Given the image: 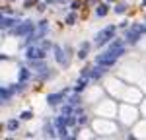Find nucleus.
<instances>
[{
  "label": "nucleus",
  "mask_w": 146,
  "mask_h": 140,
  "mask_svg": "<svg viewBox=\"0 0 146 140\" xmlns=\"http://www.w3.org/2000/svg\"><path fill=\"white\" fill-rule=\"evenodd\" d=\"M115 31H117L115 25H107V27H103L100 33L96 35V45L103 47V45H107V43H111V39H115Z\"/></svg>",
  "instance_id": "1"
},
{
  "label": "nucleus",
  "mask_w": 146,
  "mask_h": 140,
  "mask_svg": "<svg viewBox=\"0 0 146 140\" xmlns=\"http://www.w3.org/2000/svg\"><path fill=\"white\" fill-rule=\"evenodd\" d=\"M47 33V22L43 20V22H39L37 25H35V29L31 31V33L27 35V39H25V45L29 47V45H35L39 39H43Z\"/></svg>",
  "instance_id": "2"
},
{
  "label": "nucleus",
  "mask_w": 146,
  "mask_h": 140,
  "mask_svg": "<svg viewBox=\"0 0 146 140\" xmlns=\"http://www.w3.org/2000/svg\"><path fill=\"white\" fill-rule=\"evenodd\" d=\"M33 29H35V23L31 22V20H25V22H20L14 27V35H18V37H27Z\"/></svg>",
  "instance_id": "3"
},
{
  "label": "nucleus",
  "mask_w": 146,
  "mask_h": 140,
  "mask_svg": "<svg viewBox=\"0 0 146 140\" xmlns=\"http://www.w3.org/2000/svg\"><path fill=\"white\" fill-rule=\"evenodd\" d=\"M47 51L43 47H37V45H29L27 47V51H25V57L27 60H35V58H45Z\"/></svg>",
  "instance_id": "4"
},
{
  "label": "nucleus",
  "mask_w": 146,
  "mask_h": 140,
  "mask_svg": "<svg viewBox=\"0 0 146 140\" xmlns=\"http://www.w3.org/2000/svg\"><path fill=\"white\" fill-rule=\"evenodd\" d=\"M140 37H142V35L138 33L135 27H129V29H125V37H123V39H125L127 45H136Z\"/></svg>",
  "instance_id": "5"
},
{
  "label": "nucleus",
  "mask_w": 146,
  "mask_h": 140,
  "mask_svg": "<svg viewBox=\"0 0 146 140\" xmlns=\"http://www.w3.org/2000/svg\"><path fill=\"white\" fill-rule=\"evenodd\" d=\"M115 60H117V58L113 57V55L105 53V55H100V57H96V64H100V66H103V68H111L113 64H115Z\"/></svg>",
  "instance_id": "6"
},
{
  "label": "nucleus",
  "mask_w": 146,
  "mask_h": 140,
  "mask_svg": "<svg viewBox=\"0 0 146 140\" xmlns=\"http://www.w3.org/2000/svg\"><path fill=\"white\" fill-rule=\"evenodd\" d=\"M53 49H55V58H56V62H58L60 66H68V58H66V55H64V51H62V47L55 45Z\"/></svg>",
  "instance_id": "7"
},
{
  "label": "nucleus",
  "mask_w": 146,
  "mask_h": 140,
  "mask_svg": "<svg viewBox=\"0 0 146 140\" xmlns=\"http://www.w3.org/2000/svg\"><path fill=\"white\" fill-rule=\"evenodd\" d=\"M18 20L16 18H10V16H2V20H0V27L2 29H12V27H16L18 25Z\"/></svg>",
  "instance_id": "8"
},
{
  "label": "nucleus",
  "mask_w": 146,
  "mask_h": 140,
  "mask_svg": "<svg viewBox=\"0 0 146 140\" xmlns=\"http://www.w3.org/2000/svg\"><path fill=\"white\" fill-rule=\"evenodd\" d=\"M64 97H66V90H64V92H58V93H49V95H47V103L56 105L58 101H62Z\"/></svg>",
  "instance_id": "9"
},
{
  "label": "nucleus",
  "mask_w": 146,
  "mask_h": 140,
  "mask_svg": "<svg viewBox=\"0 0 146 140\" xmlns=\"http://www.w3.org/2000/svg\"><path fill=\"white\" fill-rule=\"evenodd\" d=\"M107 68H103V66H100V64H96L94 68H90V72H88V78H92V80H98V78H101V74L105 72Z\"/></svg>",
  "instance_id": "10"
},
{
  "label": "nucleus",
  "mask_w": 146,
  "mask_h": 140,
  "mask_svg": "<svg viewBox=\"0 0 146 140\" xmlns=\"http://www.w3.org/2000/svg\"><path fill=\"white\" fill-rule=\"evenodd\" d=\"M29 64H31V68L35 72H41V70H45V62H43V58H35V60H29Z\"/></svg>",
  "instance_id": "11"
},
{
  "label": "nucleus",
  "mask_w": 146,
  "mask_h": 140,
  "mask_svg": "<svg viewBox=\"0 0 146 140\" xmlns=\"http://www.w3.org/2000/svg\"><path fill=\"white\" fill-rule=\"evenodd\" d=\"M14 95V90H8V88H2L0 90V99H2V103H6V101H10V97Z\"/></svg>",
  "instance_id": "12"
},
{
  "label": "nucleus",
  "mask_w": 146,
  "mask_h": 140,
  "mask_svg": "<svg viewBox=\"0 0 146 140\" xmlns=\"http://www.w3.org/2000/svg\"><path fill=\"white\" fill-rule=\"evenodd\" d=\"M86 84H88V80H86V76H84V78H80L78 82H76V84H74V92H84V90H86Z\"/></svg>",
  "instance_id": "13"
},
{
  "label": "nucleus",
  "mask_w": 146,
  "mask_h": 140,
  "mask_svg": "<svg viewBox=\"0 0 146 140\" xmlns=\"http://www.w3.org/2000/svg\"><path fill=\"white\" fill-rule=\"evenodd\" d=\"M107 12H109L107 4H100V6L96 8V16H98V18H105V16H107Z\"/></svg>",
  "instance_id": "14"
},
{
  "label": "nucleus",
  "mask_w": 146,
  "mask_h": 140,
  "mask_svg": "<svg viewBox=\"0 0 146 140\" xmlns=\"http://www.w3.org/2000/svg\"><path fill=\"white\" fill-rule=\"evenodd\" d=\"M6 128H8L10 132H16V130L20 128V121H18V119H10V121L6 123Z\"/></svg>",
  "instance_id": "15"
},
{
  "label": "nucleus",
  "mask_w": 146,
  "mask_h": 140,
  "mask_svg": "<svg viewBox=\"0 0 146 140\" xmlns=\"http://www.w3.org/2000/svg\"><path fill=\"white\" fill-rule=\"evenodd\" d=\"M43 130H45V136H55V125H51V123H45V127H43Z\"/></svg>",
  "instance_id": "16"
},
{
  "label": "nucleus",
  "mask_w": 146,
  "mask_h": 140,
  "mask_svg": "<svg viewBox=\"0 0 146 140\" xmlns=\"http://www.w3.org/2000/svg\"><path fill=\"white\" fill-rule=\"evenodd\" d=\"M29 76H31V72H29L27 68H22V70H20V82H23V84H25V82L29 80Z\"/></svg>",
  "instance_id": "17"
},
{
  "label": "nucleus",
  "mask_w": 146,
  "mask_h": 140,
  "mask_svg": "<svg viewBox=\"0 0 146 140\" xmlns=\"http://www.w3.org/2000/svg\"><path fill=\"white\" fill-rule=\"evenodd\" d=\"M56 136H60V138H68V130H66V127H60V128H56Z\"/></svg>",
  "instance_id": "18"
},
{
  "label": "nucleus",
  "mask_w": 146,
  "mask_h": 140,
  "mask_svg": "<svg viewBox=\"0 0 146 140\" xmlns=\"http://www.w3.org/2000/svg\"><path fill=\"white\" fill-rule=\"evenodd\" d=\"M60 115H72V105L68 103V105H64V107H62V109H60Z\"/></svg>",
  "instance_id": "19"
},
{
  "label": "nucleus",
  "mask_w": 146,
  "mask_h": 140,
  "mask_svg": "<svg viewBox=\"0 0 146 140\" xmlns=\"http://www.w3.org/2000/svg\"><path fill=\"white\" fill-rule=\"evenodd\" d=\"M68 103H70V105H78V103H80V95H78V92L74 93L72 97H68Z\"/></svg>",
  "instance_id": "20"
},
{
  "label": "nucleus",
  "mask_w": 146,
  "mask_h": 140,
  "mask_svg": "<svg viewBox=\"0 0 146 140\" xmlns=\"http://www.w3.org/2000/svg\"><path fill=\"white\" fill-rule=\"evenodd\" d=\"M133 27H135V29H136V31H138L140 35H144V33H146V25H144V23H135Z\"/></svg>",
  "instance_id": "21"
},
{
  "label": "nucleus",
  "mask_w": 146,
  "mask_h": 140,
  "mask_svg": "<svg viewBox=\"0 0 146 140\" xmlns=\"http://www.w3.org/2000/svg\"><path fill=\"white\" fill-rule=\"evenodd\" d=\"M66 23H68V25H74V23H76V14H74V12L66 16Z\"/></svg>",
  "instance_id": "22"
},
{
  "label": "nucleus",
  "mask_w": 146,
  "mask_h": 140,
  "mask_svg": "<svg viewBox=\"0 0 146 140\" xmlns=\"http://www.w3.org/2000/svg\"><path fill=\"white\" fill-rule=\"evenodd\" d=\"M115 12H117V14H125V12H127V4H117V6H115Z\"/></svg>",
  "instance_id": "23"
},
{
  "label": "nucleus",
  "mask_w": 146,
  "mask_h": 140,
  "mask_svg": "<svg viewBox=\"0 0 146 140\" xmlns=\"http://www.w3.org/2000/svg\"><path fill=\"white\" fill-rule=\"evenodd\" d=\"M31 117H33V113H31V111H23L22 115H20V119H22V121H29Z\"/></svg>",
  "instance_id": "24"
},
{
  "label": "nucleus",
  "mask_w": 146,
  "mask_h": 140,
  "mask_svg": "<svg viewBox=\"0 0 146 140\" xmlns=\"http://www.w3.org/2000/svg\"><path fill=\"white\" fill-rule=\"evenodd\" d=\"M86 57H88V49H84V47H82V49L78 51V58H80V60H84Z\"/></svg>",
  "instance_id": "25"
},
{
  "label": "nucleus",
  "mask_w": 146,
  "mask_h": 140,
  "mask_svg": "<svg viewBox=\"0 0 146 140\" xmlns=\"http://www.w3.org/2000/svg\"><path fill=\"white\" fill-rule=\"evenodd\" d=\"M86 123H88V117H86V115L78 117V127H82V125H86Z\"/></svg>",
  "instance_id": "26"
},
{
  "label": "nucleus",
  "mask_w": 146,
  "mask_h": 140,
  "mask_svg": "<svg viewBox=\"0 0 146 140\" xmlns=\"http://www.w3.org/2000/svg\"><path fill=\"white\" fill-rule=\"evenodd\" d=\"M41 47H43L45 51H49V49L53 47V43H51V41H47V39H45V41H43V45H41Z\"/></svg>",
  "instance_id": "27"
},
{
  "label": "nucleus",
  "mask_w": 146,
  "mask_h": 140,
  "mask_svg": "<svg viewBox=\"0 0 146 140\" xmlns=\"http://www.w3.org/2000/svg\"><path fill=\"white\" fill-rule=\"evenodd\" d=\"M78 8H80V2H72V10L76 12V10H78Z\"/></svg>",
  "instance_id": "28"
},
{
  "label": "nucleus",
  "mask_w": 146,
  "mask_h": 140,
  "mask_svg": "<svg viewBox=\"0 0 146 140\" xmlns=\"http://www.w3.org/2000/svg\"><path fill=\"white\" fill-rule=\"evenodd\" d=\"M142 6H146V0H142Z\"/></svg>",
  "instance_id": "29"
}]
</instances>
